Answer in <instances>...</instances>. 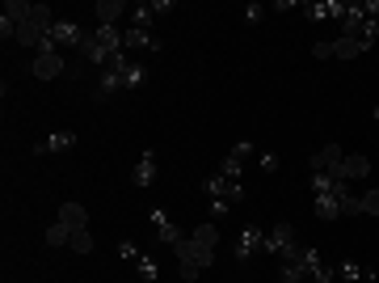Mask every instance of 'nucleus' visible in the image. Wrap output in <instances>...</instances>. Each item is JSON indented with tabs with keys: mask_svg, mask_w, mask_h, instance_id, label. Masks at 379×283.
Segmentation results:
<instances>
[{
	"mask_svg": "<svg viewBox=\"0 0 379 283\" xmlns=\"http://www.w3.org/2000/svg\"><path fill=\"white\" fill-rule=\"evenodd\" d=\"M152 4V13H156V17H164V13H173V0H148Z\"/></svg>",
	"mask_w": 379,
	"mask_h": 283,
	"instance_id": "ea45409f",
	"label": "nucleus"
},
{
	"mask_svg": "<svg viewBox=\"0 0 379 283\" xmlns=\"http://www.w3.org/2000/svg\"><path fill=\"white\" fill-rule=\"evenodd\" d=\"M55 220H64L68 228H89V211H84V203H72V199L60 203V216H55Z\"/></svg>",
	"mask_w": 379,
	"mask_h": 283,
	"instance_id": "f3484780",
	"label": "nucleus"
},
{
	"mask_svg": "<svg viewBox=\"0 0 379 283\" xmlns=\"http://www.w3.org/2000/svg\"><path fill=\"white\" fill-rule=\"evenodd\" d=\"M312 207H316L320 220H337L341 216V199H333V194H312Z\"/></svg>",
	"mask_w": 379,
	"mask_h": 283,
	"instance_id": "4be33fe9",
	"label": "nucleus"
},
{
	"mask_svg": "<svg viewBox=\"0 0 379 283\" xmlns=\"http://www.w3.org/2000/svg\"><path fill=\"white\" fill-rule=\"evenodd\" d=\"M190 237H194L198 245H207V250H220V228H215L211 220H207V224H194V228H190Z\"/></svg>",
	"mask_w": 379,
	"mask_h": 283,
	"instance_id": "5701e85b",
	"label": "nucleus"
},
{
	"mask_svg": "<svg viewBox=\"0 0 379 283\" xmlns=\"http://www.w3.org/2000/svg\"><path fill=\"white\" fill-rule=\"evenodd\" d=\"M173 250H177V271H181V279H186V283H194L203 271H207V267H211V262H215V250L198 245L190 233H186V237H181Z\"/></svg>",
	"mask_w": 379,
	"mask_h": 283,
	"instance_id": "f257e3e1",
	"label": "nucleus"
},
{
	"mask_svg": "<svg viewBox=\"0 0 379 283\" xmlns=\"http://www.w3.org/2000/svg\"><path fill=\"white\" fill-rule=\"evenodd\" d=\"M127 13H131V4H127V0H97V4H93L97 26H118Z\"/></svg>",
	"mask_w": 379,
	"mask_h": 283,
	"instance_id": "9d476101",
	"label": "nucleus"
},
{
	"mask_svg": "<svg viewBox=\"0 0 379 283\" xmlns=\"http://www.w3.org/2000/svg\"><path fill=\"white\" fill-rule=\"evenodd\" d=\"M148 220H152V228H156V245H177V241L186 237V233H181V228L173 224V216H169L164 207H152Z\"/></svg>",
	"mask_w": 379,
	"mask_h": 283,
	"instance_id": "0eeeda50",
	"label": "nucleus"
},
{
	"mask_svg": "<svg viewBox=\"0 0 379 283\" xmlns=\"http://www.w3.org/2000/svg\"><path fill=\"white\" fill-rule=\"evenodd\" d=\"M203 194L207 199H227V203H244V182H227V178H220V174H207L203 178Z\"/></svg>",
	"mask_w": 379,
	"mask_h": 283,
	"instance_id": "7ed1b4c3",
	"label": "nucleus"
},
{
	"mask_svg": "<svg viewBox=\"0 0 379 283\" xmlns=\"http://www.w3.org/2000/svg\"><path fill=\"white\" fill-rule=\"evenodd\" d=\"M118 258H123V262H131V267H135V262H140V258H144V250H140V245H135V241H131V237H127V241H118Z\"/></svg>",
	"mask_w": 379,
	"mask_h": 283,
	"instance_id": "c756f323",
	"label": "nucleus"
},
{
	"mask_svg": "<svg viewBox=\"0 0 379 283\" xmlns=\"http://www.w3.org/2000/svg\"><path fill=\"white\" fill-rule=\"evenodd\" d=\"M232 207H236V203H227V199H211V216H215V220H227Z\"/></svg>",
	"mask_w": 379,
	"mask_h": 283,
	"instance_id": "f704fd0d",
	"label": "nucleus"
},
{
	"mask_svg": "<svg viewBox=\"0 0 379 283\" xmlns=\"http://www.w3.org/2000/svg\"><path fill=\"white\" fill-rule=\"evenodd\" d=\"M80 60H84V64H97V68H110V60H114V55H110V51L93 38V30H89V34H84V43H80Z\"/></svg>",
	"mask_w": 379,
	"mask_h": 283,
	"instance_id": "4468645a",
	"label": "nucleus"
},
{
	"mask_svg": "<svg viewBox=\"0 0 379 283\" xmlns=\"http://www.w3.org/2000/svg\"><path fill=\"white\" fill-rule=\"evenodd\" d=\"M307 21H329V17H337L341 21V13H346V0H303L300 9Z\"/></svg>",
	"mask_w": 379,
	"mask_h": 283,
	"instance_id": "1a4fd4ad",
	"label": "nucleus"
},
{
	"mask_svg": "<svg viewBox=\"0 0 379 283\" xmlns=\"http://www.w3.org/2000/svg\"><path fill=\"white\" fill-rule=\"evenodd\" d=\"M261 170H266V174H274V170H278V157H270V152H266V157H261Z\"/></svg>",
	"mask_w": 379,
	"mask_h": 283,
	"instance_id": "a19ab883",
	"label": "nucleus"
},
{
	"mask_svg": "<svg viewBox=\"0 0 379 283\" xmlns=\"http://www.w3.org/2000/svg\"><path fill=\"white\" fill-rule=\"evenodd\" d=\"M333 271H337V279H354V283H375V271H371L367 262H354V258H341V262H333Z\"/></svg>",
	"mask_w": 379,
	"mask_h": 283,
	"instance_id": "f8f14e48",
	"label": "nucleus"
},
{
	"mask_svg": "<svg viewBox=\"0 0 379 283\" xmlns=\"http://www.w3.org/2000/svg\"><path fill=\"white\" fill-rule=\"evenodd\" d=\"M363 9H367V17H379V0H363Z\"/></svg>",
	"mask_w": 379,
	"mask_h": 283,
	"instance_id": "79ce46f5",
	"label": "nucleus"
},
{
	"mask_svg": "<svg viewBox=\"0 0 379 283\" xmlns=\"http://www.w3.org/2000/svg\"><path fill=\"white\" fill-rule=\"evenodd\" d=\"M30 13H34V4H30V0H4V17H9V21L26 26V21H30Z\"/></svg>",
	"mask_w": 379,
	"mask_h": 283,
	"instance_id": "393cba45",
	"label": "nucleus"
},
{
	"mask_svg": "<svg viewBox=\"0 0 379 283\" xmlns=\"http://www.w3.org/2000/svg\"><path fill=\"white\" fill-rule=\"evenodd\" d=\"M0 38L4 43H17V21H9L4 13H0Z\"/></svg>",
	"mask_w": 379,
	"mask_h": 283,
	"instance_id": "c9c22d12",
	"label": "nucleus"
},
{
	"mask_svg": "<svg viewBox=\"0 0 379 283\" xmlns=\"http://www.w3.org/2000/svg\"><path fill=\"white\" fill-rule=\"evenodd\" d=\"M341 170H346V182H363V178H371V157L367 152H346Z\"/></svg>",
	"mask_w": 379,
	"mask_h": 283,
	"instance_id": "2eb2a0df",
	"label": "nucleus"
},
{
	"mask_svg": "<svg viewBox=\"0 0 379 283\" xmlns=\"http://www.w3.org/2000/svg\"><path fill=\"white\" fill-rule=\"evenodd\" d=\"M123 85H127V89H144V85H148V68H144V60H135V64L123 72Z\"/></svg>",
	"mask_w": 379,
	"mask_h": 283,
	"instance_id": "a878e982",
	"label": "nucleus"
},
{
	"mask_svg": "<svg viewBox=\"0 0 379 283\" xmlns=\"http://www.w3.org/2000/svg\"><path fill=\"white\" fill-rule=\"evenodd\" d=\"M156 170H160V152H156V148H144V157L131 165V187L148 190L152 182H156Z\"/></svg>",
	"mask_w": 379,
	"mask_h": 283,
	"instance_id": "6e6552de",
	"label": "nucleus"
},
{
	"mask_svg": "<svg viewBox=\"0 0 379 283\" xmlns=\"http://www.w3.org/2000/svg\"><path fill=\"white\" fill-rule=\"evenodd\" d=\"M135 271H140V279L144 283H156L160 279V262H156V254H144V258L135 262Z\"/></svg>",
	"mask_w": 379,
	"mask_h": 283,
	"instance_id": "bb28decb",
	"label": "nucleus"
},
{
	"mask_svg": "<svg viewBox=\"0 0 379 283\" xmlns=\"http://www.w3.org/2000/svg\"><path fill=\"white\" fill-rule=\"evenodd\" d=\"M312 194H333V199H346L350 190H346V182H333L329 174H312Z\"/></svg>",
	"mask_w": 379,
	"mask_h": 283,
	"instance_id": "412c9836",
	"label": "nucleus"
},
{
	"mask_svg": "<svg viewBox=\"0 0 379 283\" xmlns=\"http://www.w3.org/2000/svg\"><path fill=\"white\" fill-rule=\"evenodd\" d=\"M127 85H123V72H114V68H101V77H97V89H93V101H106V97L123 94Z\"/></svg>",
	"mask_w": 379,
	"mask_h": 283,
	"instance_id": "ddd939ff",
	"label": "nucleus"
},
{
	"mask_svg": "<svg viewBox=\"0 0 379 283\" xmlns=\"http://www.w3.org/2000/svg\"><path fill=\"white\" fill-rule=\"evenodd\" d=\"M72 233H76V228H68L64 220H55V224H47V233H43V241H47L51 250H64V245H72Z\"/></svg>",
	"mask_w": 379,
	"mask_h": 283,
	"instance_id": "6ab92c4d",
	"label": "nucleus"
},
{
	"mask_svg": "<svg viewBox=\"0 0 379 283\" xmlns=\"http://www.w3.org/2000/svg\"><path fill=\"white\" fill-rule=\"evenodd\" d=\"M93 38H97L110 55H118V51H123V26H93Z\"/></svg>",
	"mask_w": 379,
	"mask_h": 283,
	"instance_id": "dca6fc26",
	"label": "nucleus"
},
{
	"mask_svg": "<svg viewBox=\"0 0 379 283\" xmlns=\"http://www.w3.org/2000/svg\"><path fill=\"white\" fill-rule=\"evenodd\" d=\"M227 152H232V157H240V161H249V157H253V144H249V140H236Z\"/></svg>",
	"mask_w": 379,
	"mask_h": 283,
	"instance_id": "4c0bfd02",
	"label": "nucleus"
},
{
	"mask_svg": "<svg viewBox=\"0 0 379 283\" xmlns=\"http://www.w3.org/2000/svg\"><path fill=\"white\" fill-rule=\"evenodd\" d=\"M68 148H76V131H55V135H43L34 144L38 157H55V152H68Z\"/></svg>",
	"mask_w": 379,
	"mask_h": 283,
	"instance_id": "9b49d317",
	"label": "nucleus"
},
{
	"mask_svg": "<svg viewBox=\"0 0 379 283\" xmlns=\"http://www.w3.org/2000/svg\"><path fill=\"white\" fill-rule=\"evenodd\" d=\"M266 13H270V4H257V0H253V4H244V21H249V26L266 21Z\"/></svg>",
	"mask_w": 379,
	"mask_h": 283,
	"instance_id": "2f4dec72",
	"label": "nucleus"
},
{
	"mask_svg": "<svg viewBox=\"0 0 379 283\" xmlns=\"http://www.w3.org/2000/svg\"><path fill=\"white\" fill-rule=\"evenodd\" d=\"M358 38H367V43L375 47V43H379V17H367V21H363V30H358Z\"/></svg>",
	"mask_w": 379,
	"mask_h": 283,
	"instance_id": "473e14b6",
	"label": "nucleus"
},
{
	"mask_svg": "<svg viewBox=\"0 0 379 283\" xmlns=\"http://www.w3.org/2000/svg\"><path fill=\"white\" fill-rule=\"evenodd\" d=\"M127 26H135V30H152V26H156V13H152L148 0L131 4V13H127Z\"/></svg>",
	"mask_w": 379,
	"mask_h": 283,
	"instance_id": "aec40b11",
	"label": "nucleus"
},
{
	"mask_svg": "<svg viewBox=\"0 0 379 283\" xmlns=\"http://www.w3.org/2000/svg\"><path fill=\"white\" fill-rule=\"evenodd\" d=\"M333 51H337V60H358V55L371 51V43H367V38H337Z\"/></svg>",
	"mask_w": 379,
	"mask_h": 283,
	"instance_id": "a211bd4d",
	"label": "nucleus"
},
{
	"mask_svg": "<svg viewBox=\"0 0 379 283\" xmlns=\"http://www.w3.org/2000/svg\"><path fill=\"white\" fill-rule=\"evenodd\" d=\"M291 9H303V0H274L270 13H291Z\"/></svg>",
	"mask_w": 379,
	"mask_h": 283,
	"instance_id": "58836bf2",
	"label": "nucleus"
},
{
	"mask_svg": "<svg viewBox=\"0 0 379 283\" xmlns=\"http://www.w3.org/2000/svg\"><path fill=\"white\" fill-rule=\"evenodd\" d=\"M68 250H76V254H93V250H97V241H93V233H89V228H76Z\"/></svg>",
	"mask_w": 379,
	"mask_h": 283,
	"instance_id": "c85d7f7f",
	"label": "nucleus"
},
{
	"mask_svg": "<svg viewBox=\"0 0 379 283\" xmlns=\"http://www.w3.org/2000/svg\"><path fill=\"white\" fill-rule=\"evenodd\" d=\"M341 161H346V148H341V144H324V148H316V152H312L307 170H312V174H329L333 182H346Z\"/></svg>",
	"mask_w": 379,
	"mask_h": 283,
	"instance_id": "f03ea898",
	"label": "nucleus"
},
{
	"mask_svg": "<svg viewBox=\"0 0 379 283\" xmlns=\"http://www.w3.org/2000/svg\"><path fill=\"white\" fill-rule=\"evenodd\" d=\"M123 51H164V38H160L156 30L123 26Z\"/></svg>",
	"mask_w": 379,
	"mask_h": 283,
	"instance_id": "20e7f679",
	"label": "nucleus"
},
{
	"mask_svg": "<svg viewBox=\"0 0 379 283\" xmlns=\"http://www.w3.org/2000/svg\"><path fill=\"white\" fill-rule=\"evenodd\" d=\"M30 72H34L38 81H55V77L68 72V60H64V51H43V55H34Z\"/></svg>",
	"mask_w": 379,
	"mask_h": 283,
	"instance_id": "39448f33",
	"label": "nucleus"
},
{
	"mask_svg": "<svg viewBox=\"0 0 379 283\" xmlns=\"http://www.w3.org/2000/svg\"><path fill=\"white\" fill-rule=\"evenodd\" d=\"M261 241H266V228H261V224H244V233L236 237L232 258H236V262H249L253 254H261Z\"/></svg>",
	"mask_w": 379,
	"mask_h": 283,
	"instance_id": "423d86ee",
	"label": "nucleus"
},
{
	"mask_svg": "<svg viewBox=\"0 0 379 283\" xmlns=\"http://www.w3.org/2000/svg\"><path fill=\"white\" fill-rule=\"evenodd\" d=\"M278 283H307L303 262H283V267H278Z\"/></svg>",
	"mask_w": 379,
	"mask_h": 283,
	"instance_id": "cd10ccee",
	"label": "nucleus"
},
{
	"mask_svg": "<svg viewBox=\"0 0 379 283\" xmlns=\"http://www.w3.org/2000/svg\"><path fill=\"white\" fill-rule=\"evenodd\" d=\"M371 114H375V123H379V106H375V110H371Z\"/></svg>",
	"mask_w": 379,
	"mask_h": 283,
	"instance_id": "37998d69",
	"label": "nucleus"
},
{
	"mask_svg": "<svg viewBox=\"0 0 379 283\" xmlns=\"http://www.w3.org/2000/svg\"><path fill=\"white\" fill-rule=\"evenodd\" d=\"M358 199H363V216H379V187L363 190Z\"/></svg>",
	"mask_w": 379,
	"mask_h": 283,
	"instance_id": "7c9ffc66",
	"label": "nucleus"
},
{
	"mask_svg": "<svg viewBox=\"0 0 379 283\" xmlns=\"http://www.w3.org/2000/svg\"><path fill=\"white\" fill-rule=\"evenodd\" d=\"M312 60H337L333 43H312Z\"/></svg>",
	"mask_w": 379,
	"mask_h": 283,
	"instance_id": "e433bc0d",
	"label": "nucleus"
},
{
	"mask_svg": "<svg viewBox=\"0 0 379 283\" xmlns=\"http://www.w3.org/2000/svg\"><path fill=\"white\" fill-rule=\"evenodd\" d=\"M341 216H363V199L358 194H346L341 199Z\"/></svg>",
	"mask_w": 379,
	"mask_h": 283,
	"instance_id": "72a5a7b5",
	"label": "nucleus"
},
{
	"mask_svg": "<svg viewBox=\"0 0 379 283\" xmlns=\"http://www.w3.org/2000/svg\"><path fill=\"white\" fill-rule=\"evenodd\" d=\"M215 174H220V178H227V182H244V161L227 152L224 161H220V170H215Z\"/></svg>",
	"mask_w": 379,
	"mask_h": 283,
	"instance_id": "b1692460",
	"label": "nucleus"
}]
</instances>
